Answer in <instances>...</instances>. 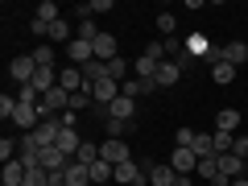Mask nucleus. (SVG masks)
<instances>
[{
    "label": "nucleus",
    "mask_w": 248,
    "mask_h": 186,
    "mask_svg": "<svg viewBox=\"0 0 248 186\" xmlns=\"http://www.w3.org/2000/svg\"><path fill=\"white\" fill-rule=\"evenodd\" d=\"M91 99H95L99 116H104V112H108V104H112V99H120V83H116V79H99L95 87H91Z\"/></svg>",
    "instance_id": "1"
},
{
    "label": "nucleus",
    "mask_w": 248,
    "mask_h": 186,
    "mask_svg": "<svg viewBox=\"0 0 248 186\" xmlns=\"http://www.w3.org/2000/svg\"><path fill=\"white\" fill-rule=\"evenodd\" d=\"M99 157L112 161V166H124V161H133V153H128V145L116 141V137H104V145H99Z\"/></svg>",
    "instance_id": "2"
},
{
    "label": "nucleus",
    "mask_w": 248,
    "mask_h": 186,
    "mask_svg": "<svg viewBox=\"0 0 248 186\" xmlns=\"http://www.w3.org/2000/svg\"><path fill=\"white\" fill-rule=\"evenodd\" d=\"M58 133H62V120L58 116H42V124L33 128V137H37V145H58Z\"/></svg>",
    "instance_id": "3"
},
{
    "label": "nucleus",
    "mask_w": 248,
    "mask_h": 186,
    "mask_svg": "<svg viewBox=\"0 0 248 186\" xmlns=\"http://www.w3.org/2000/svg\"><path fill=\"white\" fill-rule=\"evenodd\" d=\"M9 75H13V83H21V87H25V83L37 75V62H33V54H25V58H13V62H9Z\"/></svg>",
    "instance_id": "4"
},
{
    "label": "nucleus",
    "mask_w": 248,
    "mask_h": 186,
    "mask_svg": "<svg viewBox=\"0 0 248 186\" xmlns=\"http://www.w3.org/2000/svg\"><path fill=\"white\" fill-rule=\"evenodd\" d=\"M58 87H62V91H71V95H75V91H87L83 66H62V71H58Z\"/></svg>",
    "instance_id": "5"
},
{
    "label": "nucleus",
    "mask_w": 248,
    "mask_h": 186,
    "mask_svg": "<svg viewBox=\"0 0 248 186\" xmlns=\"http://www.w3.org/2000/svg\"><path fill=\"white\" fill-rule=\"evenodd\" d=\"M66 58H71V66H87V62L95 58V46L83 42V37H75V42L66 46Z\"/></svg>",
    "instance_id": "6"
},
{
    "label": "nucleus",
    "mask_w": 248,
    "mask_h": 186,
    "mask_svg": "<svg viewBox=\"0 0 248 186\" xmlns=\"http://www.w3.org/2000/svg\"><path fill=\"white\" fill-rule=\"evenodd\" d=\"M170 166H174V174H195V170H199V153L195 149H178V145H174Z\"/></svg>",
    "instance_id": "7"
},
{
    "label": "nucleus",
    "mask_w": 248,
    "mask_h": 186,
    "mask_svg": "<svg viewBox=\"0 0 248 186\" xmlns=\"http://www.w3.org/2000/svg\"><path fill=\"white\" fill-rule=\"evenodd\" d=\"M62 182H66V186H91V166H83V161H71V166L62 170Z\"/></svg>",
    "instance_id": "8"
},
{
    "label": "nucleus",
    "mask_w": 248,
    "mask_h": 186,
    "mask_svg": "<svg viewBox=\"0 0 248 186\" xmlns=\"http://www.w3.org/2000/svg\"><path fill=\"white\" fill-rule=\"evenodd\" d=\"M91 46H95V58H99V62H112V58H120V46H116V37L108 33V29H104V33H99Z\"/></svg>",
    "instance_id": "9"
},
{
    "label": "nucleus",
    "mask_w": 248,
    "mask_h": 186,
    "mask_svg": "<svg viewBox=\"0 0 248 186\" xmlns=\"http://www.w3.org/2000/svg\"><path fill=\"white\" fill-rule=\"evenodd\" d=\"M133 112H137V99L120 95V99H112V104H108V112H104V116H112V120H128V124H133Z\"/></svg>",
    "instance_id": "10"
},
{
    "label": "nucleus",
    "mask_w": 248,
    "mask_h": 186,
    "mask_svg": "<svg viewBox=\"0 0 248 186\" xmlns=\"http://www.w3.org/2000/svg\"><path fill=\"white\" fill-rule=\"evenodd\" d=\"M25 174H29L25 161L13 157V161H4V174H0V182H4V186H25Z\"/></svg>",
    "instance_id": "11"
},
{
    "label": "nucleus",
    "mask_w": 248,
    "mask_h": 186,
    "mask_svg": "<svg viewBox=\"0 0 248 186\" xmlns=\"http://www.w3.org/2000/svg\"><path fill=\"white\" fill-rule=\"evenodd\" d=\"M29 87L42 91V95H46V91H54V87H58V71H54V66H37V75L29 79Z\"/></svg>",
    "instance_id": "12"
},
{
    "label": "nucleus",
    "mask_w": 248,
    "mask_h": 186,
    "mask_svg": "<svg viewBox=\"0 0 248 186\" xmlns=\"http://www.w3.org/2000/svg\"><path fill=\"white\" fill-rule=\"evenodd\" d=\"M178 79H182V71H178V62H174V58H166V62L157 66V75H153V83H157V87H174Z\"/></svg>",
    "instance_id": "13"
},
{
    "label": "nucleus",
    "mask_w": 248,
    "mask_h": 186,
    "mask_svg": "<svg viewBox=\"0 0 248 186\" xmlns=\"http://www.w3.org/2000/svg\"><path fill=\"white\" fill-rule=\"evenodd\" d=\"M244 157H236V153H223V157H219V174L223 178H232V182H236V178H244Z\"/></svg>",
    "instance_id": "14"
},
{
    "label": "nucleus",
    "mask_w": 248,
    "mask_h": 186,
    "mask_svg": "<svg viewBox=\"0 0 248 186\" xmlns=\"http://www.w3.org/2000/svg\"><path fill=\"white\" fill-rule=\"evenodd\" d=\"M223 62H232V66L240 71V66L248 62V46L244 42H228V46H223Z\"/></svg>",
    "instance_id": "15"
},
{
    "label": "nucleus",
    "mask_w": 248,
    "mask_h": 186,
    "mask_svg": "<svg viewBox=\"0 0 248 186\" xmlns=\"http://www.w3.org/2000/svg\"><path fill=\"white\" fill-rule=\"evenodd\" d=\"M236 124H240V112L236 108H223V112L215 116V133H232L236 137Z\"/></svg>",
    "instance_id": "16"
},
{
    "label": "nucleus",
    "mask_w": 248,
    "mask_h": 186,
    "mask_svg": "<svg viewBox=\"0 0 248 186\" xmlns=\"http://www.w3.org/2000/svg\"><path fill=\"white\" fill-rule=\"evenodd\" d=\"M182 46H186V54H190V58H199V62H203L207 54H211V42H207L203 33H195V37H186Z\"/></svg>",
    "instance_id": "17"
},
{
    "label": "nucleus",
    "mask_w": 248,
    "mask_h": 186,
    "mask_svg": "<svg viewBox=\"0 0 248 186\" xmlns=\"http://www.w3.org/2000/svg\"><path fill=\"white\" fill-rule=\"evenodd\" d=\"M79 145H83V141H79V133H75V128H62V133H58V149L66 153L71 161H75V153H79Z\"/></svg>",
    "instance_id": "18"
},
{
    "label": "nucleus",
    "mask_w": 248,
    "mask_h": 186,
    "mask_svg": "<svg viewBox=\"0 0 248 186\" xmlns=\"http://www.w3.org/2000/svg\"><path fill=\"white\" fill-rule=\"evenodd\" d=\"M195 178H207V182H215L219 178V157H199V170H195Z\"/></svg>",
    "instance_id": "19"
},
{
    "label": "nucleus",
    "mask_w": 248,
    "mask_h": 186,
    "mask_svg": "<svg viewBox=\"0 0 248 186\" xmlns=\"http://www.w3.org/2000/svg\"><path fill=\"white\" fill-rule=\"evenodd\" d=\"M174 166H153L149 170V186H174Z\"/></svg>",
    "instance_id": "20"
},
{
    "label": "nucleus",
    "mask_w": 248,
    "mask_h": 186,
    "mask_svg": "<svg viewBox=\"0 0 248 186\" xmlns=\"http://www.w3.org/2000/svg\"><path fill=\"white\" fill-rule=\"evenodd\" d=\"M211 79L219 83V87H228V83H236V66H232V62H215V66H211Z\"/></svg>",
    "instance_id": "21"
},
{
    "label": "nucleus",
    "mask_w": 248,
    "mask_h": 186,
    "mask_svg": "<svg viewBox=\"0 0 248 186\" xmlns=\"http://www.w3.org/2000/svg\"><path fill=\"white\" fill-rule=\"evenodd\" d=\"M37 21H42V25H54V21H62V9L54 0H42V4H37Z\"/></svg>",
    "instance_id": "22"
},
{
    "label": "nucleus",
    "mask_w": 248,
    "mask_h": 186,
    "mask_svg": "<svg viewBox=\"0 0 248 186\" xmlns=\"http://www.w3.org/2000/svg\"><path fill=\"white\" fill-rule=\"evenodd\" d=\"M91 182H116V166H112V161H104V157H99L95 166H91Z\"/></svg>",
    "instance_id": "23"
},
{
    "label": "nucleus",
    "mask_w": 248,
    "mask_h": 186,
    "mask_svg": "<svg viewBox=\"0 0 248 186\" xmlns=\"http://www.w3.org/2000/svg\"><path fill=\"white\" fill-rule=\"evenodd\" d=\"M46 42H66V46H71V42H75V37H71V25H66V21H54V25L46 29Z\"/></svg>",
    "instance_id": "24"
},
{
    "label": "nucleus",
    "mask_w": 248,
    "mask_h": 186,
    "mask_svg": "<svg viewBox=\"0 0 248 186\" xmlns=\"http://www.w3.org/2000/svg\"><path fill=\"white\" fill-rule=\"evenodd\" d=\"M232 145H236V137H232V133H211V149H215V157L232 153Z\"/></svg>",
    "instance_id": "25"
},
{
    "label": "nucleus",
    "mask_w": 248,
    "mask_h": 186,
    "mask_svg": "<svg viewBox=\"0 0 248 186\" xmlns=\"http://www.w3.org/2000/svg\"><path fill=\"white\" fill-rule=\"evenodd\" d=\"M157 29L166 33V42L178 37V17H174V13H157Z\"/></svg>",
    "instance_id": "26"
},
{
    "label": "nucleus",
    "mask_w": 248,
    "mask_h": 186,
    "mask_svg": "<svg viewBox=\"0 0 248 186\" xmlns=\"http://www.w3.org/2000/svg\"><path fill=\"white\" fill-rule=\"evenodd\" d=\"M99 33H104V29L95 25V17H87V21H79V33H75V37H83V42H95Z\"/></svg>",
    "instance_id": "27"
},
{
    "label": "nucleus",
    "mask_w": 248,
    "mask_h": 186,
    "mask_svg": "<svg viewBox=\"0 0 248 186\" xmlns=\"http://www.w3.org/2000/svg\"><path fill=\"white\" fill-rule=\"evenodd\" d=\"M83 108H95V99H91V87H87V91H75V95H71V112H83Z\"/></svg>",
    "instance_id": "28"
},
{
    "label": "nucleus",
    "mask_w": 248,
    "mask_h": 186,
    "mask_svg": "<svg viewBox=\"0 0 248 186\" xmlns=\"http://www.w3.org/2000/svg\"><path fill=\"white\" fill-rule=\"evenodd\" d=\"M190 149H195L199 157H211V153H215V149H211V133H199V137H195V145H190Z\"/></svg>",
    "instance_id": "29"
},
{
    "label": "nucleus",
    "mask_w": 248,
    "mask_h": 186,
    "mask_svg": "<svg viewBox=\"0 0 248 186\" xmlns=\"http://www.w3.org/2000/svg\"><path fill=\"white\" fill-rule=\"evenodd\" d=\"M124 75H128V62H124V58H112V62H108V79H116V83H120Z\"/></svg>",
    "instance_id": "30"
},
{
    "label": "nucleus",
    "mask_w": 248,
    "mask_h": 186,
    "mask_svg": "<svg viewBox=\"0 0 248 186\" xmlns=\"http://www.w3.org/2000/svg\"><path fill=\"white\" fill-rule=\"evenodd\" d=\"M104 124H108V137H116V141L128 133V120H112V116H104Z\"/></svg>",
    "instance_id": "31"
},
{
    "label": "nucleus",
    "mask_w": 248,
    "mask_h": 186,
    "mask_svg": "<svg viewBox=\"0 0 248 186\" xmlns=\"http://www.w3.org/2000/svg\"><path fill=\"white\" fill-rule=\"evenodd\" d=\"M195 128H178V133H174V145H178V149H190V145H195Z\"/></svg>",
    "instance_id": "32"
},
{
    "label": "nucleus",
    "mask_w": 248,
    "mask_h": 186,
    "mask_svg": "<svg viewBox=\"0 0 248 186\" xmlns=\"http://www.w3.org/2000/svg\"><path fill=\"white\" fill-rule=\"evenodd\" d=\"M33 62H37V66H54V46H37V50H33Z\"/></svg>",
    "instance_id": "33"
},
{
    "label": "nucleus",
    "mask_w": 248,
    "mask_h": 186,
    "mask_svg": "<svg viewBox=\"0 0 248 186\" xmlns=\"http://www.w3.org/2000/svg\"><path fill=\"white\" fill-rule=\"evenodd\" d=\"M25 186H50V174H46V170H29V174H25Z\"/></svg>",
    "instance_id": "34"
},
{
    "label": "nucleus",
    "mask_w": 248,
    "mask_h": 186,
    "mask_svg": "<svg viewBox=\"0 0 248 186\" xmlns=\"http://www.w3.org/2000/svg\"><path fill=\"white\" fill-rule=\"evenodd\" d=\"M0 116H4V120L17 116V99H13V95H0Z\"/></svg>",
    "instance_id": "35"
},
{
    "label": "nucleus",
    "mask_w": 248,
    "mask_h": 186,
    "mask_svg": "<svg viewBox=\"0 0 248 186\" xmlns=\"http://www.w3.org/2000/svg\"><path fill=\"white\" fill-rule=\"evenodd\" d=\"M232 153H236V157H244V161H248V137H236V145H232Z\"/></svg>",
    "instance_id": "36"
},
{
    "label": "nucleus",
    "mask_w": 248,
    "mask_h": 186,
    "mask_svg": "<svg viewBox=\"0 0 248 186\" xmlns=\"http://www.w3.org/2000/svg\"><path fill=\"white\" fill-rule=\"evenodd\" d=\"M95 13H112V0H91V17Z\"/></svg>",
    "instance_id": "37"
},
{
    "label": "nucleus",
    "mask_w": 248,
    "mask_h": 186,
    "mask_svg": "<svg viewBox=\"0 0 248 186\" xmlns=\"http://www.w3.org/2000/svg\"><path fill=\"white\" fill-rule=\"evenodd\" d=\"M174 186H195V182H190V174H178V178H174Z\"/></svg>",
    "instance_id": "38"
},
{
    "label": "nucleus",
    "mask_w": 248,
    "mask_h": 186,
    "mask_svg": "<svg viewBox=\"0 0 248 186\" xmlns=\"http://www.w3.org/2000/svg\"><path fill=\"white\" fill-rule=\"evenodd\" d=\"M232 186H248V178H236V182H232Z\"/></svg>",
    "instance_id": "39"
},
{
    "label": "nucleus",
    "mask_w": 248,
    "mask_h": 186,
    "mask_svg": "<svg viewBox=\"0 0 248 186\" xmlns=\"http://www.w3.org/2000/svg\"><path fill=\"white\" fill-rule=\"evenodd\" d=\"M244 166H248V161H244Z\"/></svg>",
    "instance_id": "40"
}]
</instances>
